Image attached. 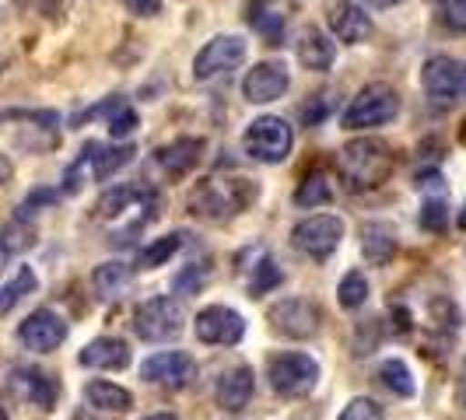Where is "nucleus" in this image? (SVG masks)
I'll list each match as a JSON object with an SVG mask.
<instances>
[{"label": "nucleus", "instance_id": "f257e3e1", "mask_svg": "<svg viewBox=\"0 0 466 420\" xmlns=\"http://www.w3.org/2000/svg\"><path fill=\"white\" fill-rule=\"evenodd\" d=\"M393 151L390 144L379 137L350 140L337 151V175L350 193H369L379 189L393 175Z\"/></svg>", "mask_w": 466, "mask_h": 420}, {"label": "nucleus", "instance_id": "dca6fc26", "mask_svg": "<svg viewBox=\"0 0 466 420\" xmlns=\"http://www.w3.org/2000/svg\"><path fill=\"white\" fill-rule=\"evenodd\" d=\"M270 323L274 329H280L284 336H295V340H305L319 329V308L305 298H288L270 308Z\"/></svg>", "mask_w": 466, "mask_h": 420}, {"label": "nucleus", "instance_id": "5701e85b", "mask_svg": "<svg viewBox=\"0 0 466 420\" xmlns=\"http://www.w3.org/2000/svg\"><path fill=\"white\" fill-rule=\"evenodd\" d=\"M333 56H337L333 43H329L319 28H309V32L302 35V43H299V60H302V67L329 70L333 67Z\"/></svg>", "mask_w": 466, "mask_h": 420}, {"label": "nucleus", "instance_id": "a19ab883", "mask_svg": "<svg viewBox=\"0 0 466 420\" xmlns=\"http://www.w3.org/2000/svg\"><path fill=\"white\" fill-rule=\"evenodd\" d=\"M32 7H39L43 15H56V7H60V0H28Z\"/></svg>", "mask_w": 466, "mask_h": 420}, {"label": "nucleus", "instance_id": "58836bf2", "mask_svg": "<svg viewBox=\"0 0 466 420\" xmlns=\"http://www.w3.org/2000/svg\"><path fill=\"white\" fill-rule=\"evenodd\" d=\"M134 15H144V18H151V15H158L162 11V0H123Z\"/></svg>", "mask_w": 466, "mask_h": 420}, {"label": "nucleus", "instance_id": "6ab92c4d", "mask_svg": "<svg viewBox=\"0 0 466 420\" xmlns=\"http://www.w3.org/2000/svg\"><path fill=\"white\" fill-rule=\"evenodd\" d=\"M85 368H102V372H123L130 365V347L119 336H98L77 354Z\"/></svg>", "mask_w": 466, "mask_h": 420}, {"label": "nucleus", "instance_id": "c03bdc74", "mask_svg": "<svg viewBox=\"0 0 466 420\" xmlns=\"http://www.w3.org/2000/svg\"><path fill=\"white\" fill-rule=\"evenodd\" d=\"M456 396H460V406H466V378L460 382V393H456Z\"/></svg>", "mask_w": 466, "mask_h": 420}, {"label": "nucleus", "instance_id": "79ce46f5", "mask_svg": "<svg viewBox=\"0 0 466 420\" xmlns=\"http://www.w3.org/2000/svg\"><path fill=\"white\" fill-rule=\"evenodd\" d=\"M369 7H393V4H400V0H365Z\"/></svg>", "mask_w": 466, "mask_h": 420}, {"label": "nucleus", "instance_id": "a211bd4d", "mask_svg": "<svg viewBox=\"0 0 466 420\" xmlns=\"http://www.w3.org/2000/svg\"><path fill=\"white\" fill-rule=\"evenodd\" d=\"M253 389H257V382H253V368H246V365H238L232 372H225L218 378V406L221 410H228V414H238V410H246L249 406V399H253Z\"/></svg>", "mask_w": 466, "mask_h": 420}, {"label": "nucleus", "instance_id": "2eb2a0df", "mask_svg": "<svg viewBox=\"0 0 466 420\" xmlns=\"http://www.w3.org/2000/svg\"><path fill=\"white\" fill-rule=\"evenodd\" d=\"M288 85H291L288 67L278 64V60H267V64H257V67L246 74L242 95L249 102H257V105H267V102H274V98H280V95L288 92Z\"/></svg>", "mask_w": 466, "mask_h": 420}, {"label": "nucleus", "instance_id": "9d476101", "mask_svg": "<svg viewBox=\"0 0 466 420\" xmlns=\"http://www.w3.org/2000/svg\"><path fill=\"white\" fill-rule=\"evenodd\" d=\"M246 43L238 39V35H218V39H210L208 46L197 53V60H193V77L197 81H210V77H218V74H228L235 70L242 60H246Z\"/></svg>", "mask_w": 466, "mask_h": 420}, {"label": "nucleus", "instance_id": "f3484780", "mask_svg": "<svg viewBox=\"0 0 466 420\" xmlns=\"http://www.w3.org/2000/svg\"><path fill=\"white\" fill-rule=\"evenodd\" d=\"M200 155H204V140L179 137V140H172V144H165V147H158L155 162L162 165V172L168 179H183V175H189V172L197 168Z\"/></svg>", "mask_w": 466, "mask_h": 420}, {"label": "nucleus", "instance_id": "c9c22d12", "mask_svg": "<svg viewBox=\"0 0 466 420\" xmlns=\"http://www.w3.org/2000/svg\"><path fill=\"white\" fill-rule=\"evenodd\" d=\"M439 18L452 32H466V0H439Z\"/></svg>", "mask_w": 466, "mask_h": 420}, {"label": "nucleus", "instance_id": "1a4fd4ad", "mask_svg": "<svg viewBox=\"0 0 466 420\" xmlns=\"http://www.w3.org/2000/svg\"><path fill=\"white\" fill-rule=\"evenodd\" d=\"M344 238V221L333 217V214H316V217H305L302 225H295L291 242L295 249L305 253L309 259H327Z\"/></svg>", "mask_w": 466, "mask_h": 420}, {"label": "nucleus", "instance_id": "f8f14e48", "mask_svg": "<svg viewBox=\"0 0 466 420\" xmlns=\"http://www.w3.org/2000/svg\"><path fill=\"white\" fill-rule=\"evenodd\" d=\"M242 333H246V319L228 305H210L204 312H197V340L204 344L232 347L242 340Z\"/></svg>", "mask_w": 466, "mask_h": 420}, {"label": "nucleus", "instance_id": "2f4dec72", "mask_svg": "<svg viewBox=\"0 0 466 420\" xmlns=\"http://www.w3.org/2000/svg\"><path fill=\"white\" fill-rule=\"evenodd\" d=\"M340 305L344 308H361L365 305V298H369V280H365V274H358V270H350L348 277L340 280Z\"/></svg>", "mask_w": 466, "mask_h": 420}, {"label": "nucleus", "instance_id": "72a5a7b5", "mask_svg": "<svg viewBox=\"0 0 466 420\" xmlns=\"http://www.w3.org/2000/svg\"><path fill=\"white\" fill-rule=\"evenodd\" d=\"M249 22L263 32V39H267L270 46H278L280 32H284V18H280V15H270V11H259V7H253V11H249Z\"/></svg>", "mask_w": 466, "mask_h": 420}, {"label": "nucleus", "instance_id": "c85d7f7f", "mask_svg": "<svg viewBox=\"0 0 466 420\" xmlns=\"http://www.w3.org/2000/svg\"><path fill=\"white\" fill-rule=\"evenodd\" d=\"M379 378H382V385L393 393V396H414V378H410V368L403 365V361H382L379 365Z\"/></svg>", "mask_w": 466, "mask_h": 420}, {"label": "nucleus", "instance_id": "423d86ee", "mask_svg": "<svg viewBox=\"0 0 466 420\" xmlns=\"http://www.w3.org/2000/svg\"><path fill=\"white\" fill-rule=\"evenodd\" d=\"M400 113V95L390 85H369L361 88L358 98L344 113V130H369V126H382Z\"/></svg>", "mask_w": 466, "mask_h": 420}, {"label": "nucleus", "instance_id": "7c9ffc66", "mask_svg": "<svg viewBox=\"0 0 466 420\" xmlns=\"http://www.w3.org/2000/svg\"><path fill=\"white\" fill-rule=\"evenodd\" d=\"M280 277H284V274H280L278 263H274L270 256H263V259L257 263V266H253V280H249V295H253V298H259V295L274 291V287L280 284Z\"/></svg>", "mask_w": 466, "mask_h": 420}, {"label": "nucleus", "instance_id": "0eeeda50", "mask_svg": "<svg viewBox=\"0 0 466 420\" xmlns=\"http://www.w3.org/2000/svg\"><path fill=\"white\" fill-rule=\"evenodd\" d=\"M319 382V365L309 354H278L270 357V385L280 396H309Z\"/></svg>", "mask_w": 466, "mask_h": 420}, {"label": "nucleus", "instance_id": "c756f323", "mask_svg": "<svg viewBox=\"0 0 466 420\" xmlns=\"http://www.w3.org/2000/svg\"><path fill=\"white\" fill-rule=\"evenodd\" d=\"M179 245H183V235H165V238H158V242H151L144 253H140L137 266L140 270H155V266H162V263H168V259L179 253Z\"/></svg>", "mask_w": 466, "mask_h": 420}, {"label": "nucleus", "instance_id": "393cba45", "mask_svg": "<svg viewBox=\"0 0 466 420\" xmlns=\"http://www.w3.org/2000/svg\"><path fill=\"white\" fill-rule=\"evenodd\" d=\"M35 242V228L25 221V214L18 217H11L7 225H4V238H0V249H4V259L18 256L22 249H28Z\"/></svg>", "mask_w": 466, "mask_h": 420}, {"label": "nucleus", "instance_id": "a18cd8bd", "mask_svg": "<svg viewBox=\"0 0 466 420\" xmlns=\"http://www.w3.org/2000/svg\"><path fill=\"white\" fill-rule=\"evenodd\" d=\"M460 228H466V207H463V214H460Z\"/></svg>", "mask_w": 466, "mask_h": 420}, {"label": "nucleus", "instance_id": "ddd939ff", "mask_svg": "<svg viewBox=\"0 0 466 420\" xmlns=\"http://www.w3.org/2000/svg\"><path fill=\"white\" fill-rule=\"evenodd\" d=\"M7 389L22 399V403H32L39 410H53L56 399H60V382L49 378L46 372H39V368H11Z\"/></svg>", "mask_w": 466, "mask_h": 420}, {"label": "nucleus", "instance_id": "4c0bfd02", "mask_svg": "<svg viewBox=\"0 0 466 420\" xmlns=\"http://www.w3.org/2000/svg\"><path fill=\"white\" fill-rule=\"evenodd\" d=\"M204 277H208V270H197V263H193L187 274L176 280V291H179V295H187V291H193V287H200Z\"/></svg>", "mask_w": 466, "mask_h": 420}, {"label": "nucleus", "instance_id": "6e6552de", "mask_svg": "<svg viewBox=\"0 0 466 420\" xmlns=\"http://www.w3.org/2000/svg\"><path fill=\"white\" fill-rule=\"evenodd\" d=\"M420 81L439 109H452L466 92V67H460L452 56H431L420 70Z\"/></svg>", "mask_w": 466, "mask_h": 420}, {"label": "nucleus", "instance_id": "4be33fe9", "mask_svg": "<svg viewBox=\"0 0 466 420\" xmlns=\"http://www.w3.org/2000/svg\"><path fill=\"white\" fill-rule=\"evenodd\" d=\"M85 399L92 403L95 410H102V414H127V410H130V403H134L123 385L102 382V378H95V382L85 385Z\"/></svg>", "mask_w": 466, "mask_h": 420}, {"label": "nucleus", "instance_id": "4468645a", "mask_svg": "<svg viewBox=\"0 0 466 420\" xmlns=\"http://www.w3.org/2000/svg\"><path fill=\"white\" fill-rule=\"evenodd\" d=\"M18 336H22V344L28 350L49 354V350H56L64 340H67V323H64L56 312L39 308V312H32L22 326H18Z\"/></svg>", "mask_w": 466, "mask_h": 420}, {"label": "nucleus", "instance_id": "f03ea898", "mask_svg": "<svg viewBox=\"0 0 466 420\" xmlns=\"http://www.w3.org/2000/svg\"><path fill=\"white\" fill-rule=\"evenodd\" d=\"M151 214H155V193L147 186H113L95 204V217L109 225V235L116 242H130V235H137L151 221Z\"/></svg>", "mask_w": 466, "mask_h": 420}, {"label": "nucleus", "instance_id": "37998d69", "mask_svg": "<svg viewBox=\"0 0 466 420\" xmlns=\"http://www.w3.org/2000/svg\"><path fill=\"white\" fill-rule=\"evenodd\" d=\"M144 420H179L176 414H151V417H144Z\"/></svg>", "mask_w": 466, "mask_h": 420}, {"label": "nucleus", "instance_id": "20e7f679", "mask_svg": "<svg viewBox=\"0 0 466 420\" xmlns=\"http://www.w3.org/2000/svg\"><path fill=\"white\" fill-rule=\"evenodd\" d=\"M242 144H246L249 158H257L263 165H280L288 162V155L295 147V134L280 116H259L249 123Z\"/></svg>", "mask_w": 466, "mask_h": 420}, {"label": "nucleus", "instance_id": "412c9836", "mask_svg": "<svg viewBox=\"0 0 466 420\" xmlns=\"http://www.w3.org/2000/svg\"><path fill=\"white\" fill-rule=\"evenodd\" d=\"M361 253H365V259L372 266H386L393 259V253H397V232L390 225H382V221L365 225L361 228Z\"/></svg>", "mask_w": 466, "mask_h": 420}, {"label": "nucleus", "instance_id": "a878e982", "mask_svg": "<svg viewBox=\"0 0 466 420\" xmlns=\"http://www.w3.org/2000/svg\"><path fill=\"white\" fill-rule=\"evenodd\" d=\"M333 200V186L327 183V175L323 172H312V175H305L302 186L295 189V204L299 207H323V204H329Z\"/></svg>", "mask_w": 466, "mask_h": 420}, {"label": "nucleus", "instance_id": "b1692460", "mask_svg": "<svg viewBox=\"0 0 466 420\" xmlns=\"http://www.w3.org/2000/svg\"><path fill=\"white\" fill-rule=\"evenodd\" d=\"M134 158V147L123 144V147H102V144H92V179L95 183H106L113 172H119L123 165H130Z\"/></svg>", "mask_w": 466, "mask_h": 420}, {"label": "nucleus", "instance_id": "9b49d317", "mask_svg": "<svg viewBox=\"0 0 466 420\" xmlns=\"http://www.w3.org/2000/svg\"><path fill=\"white\" fill-rule=\"evenodd\" d=\"M140 378L151 385H165V389H187L197 378V365L183 350H165V354H155L140 365Z\"/></svg>", "mask_w": 466, "mask_h": 420}, {"label": "nucleus", "instance_id": "bb28decb", "mask_svg": "<svg viewBox=\"0 0 466 420\" xmlns=\"http://www.w3.org/2000/svg\"><path fill=\"white\" fill-rule=\"evenodd\" d=\"M35 287H39V280H35V270H32V266H22L15 277L4 284V291H0V312H11V308L22 302L25 295H32Z\"/></svg>", "mask_w": 466, "mask_h": 420}, {"label": "nucleus", "instance_id": "f704fd0d", "mask_svg": "<svg viewBox=\"0 0 466 420\" xmlns=\"http://www.w3.org/2000/svg\"><path fill=\"white\" fill-rule=\"evenodd\" d=\"M337 420H382V406H379L375 399L358 396V399H350L348 406H344V414Z\"/></svg>", "mask_w": 466, "mask_h": 420}, {"label": "nucleus", "instance_id": "e433bc0d", "mask_svg": "<svg viewBox=\"0 0 466 420\" xmlns=\"http://www.w3.org/2000/svg\"><path fill=\"white\" fill-rule=\"evenodd\" d=\"M134 126H137V113H134L130 105H119L116 113L109 116V130H113V137H130V134H134Z\"/></svg>", "mask_w": 466, "mask_h": 420}, {"label": "nucleus", "instance_id": "aec40b11", "mask_svg": "<svg viewBox=\"0 0 466 420\" xmlns=\"http://www.w3.org/2000/svg\"><path fill=\"white\" fill-rule=\"evenodd\" d=\"M329 28H333V35L340 39V43H361L369 32H372V18L365 15V7H358V4H337L333 11H329Z\"/></svg>", "mask_w": 466, "mask_h": 420}, {"label": "nucleus", "instance_id": "473e14b6", "mask_svg": "<svg viewBox=\"0 0 466 420\" xmlns=\"http://www.w3.org/2000/svg\"><path fill=\"white\" fill-rule=\"evenodd\" d=\"M420 228H424V232H435V235L449 228V204H445L442 196L424 200V207H420Z\"/></svg>", "mask_w": 466, "mask_h": 420}, {"label": "nucleus", "instance_id": "ea45409f", "mask_svg": "<svg viewBox=\"0 0 466 420\" xmlns=\"http://www.w3.org/2000/svg\"><path fill=\"white\" fill-rule=\"evenodd\" d=\"M39 204H56V193H53V189H39V193H32V196H28V200L22 204V214L35 210Z\"/></svg>", "mask_w": 466, "mask_h": 420}, {"label": "nucleus", "instance_id": "39448f33", "mask_svg": "<svg viewBox=\"0 0 466 420\" xmlns=\"http://www.w3.org/2000/svg\"><path fill=\"white\" fill-rule=\"evenodd\" d=\"M187 329V315L176 298H151L137 308L134 315V333L147 344H165V340H176L179 333Z\"/></svg>", "mask_w": 466, "mask_h": 420}, {"label": "nucleus", "instance_id": "7ed1b4c3", "mask_svg": "<svg viewBox=\"0 0 466 420\" xmlns=\"http://www.w3.org/2000/svg\"><path fill=\"white\" fill-rule=\"evenodd\" d=\"M253 200H257V186L246 179H204V183H197L193 196H189V210L197 217L221 221V217H232L242 207H249Z\"/></svg>", "mask_w": 466, "mask_h": 420}, {"label": "nucleus", "instance_id": "cd10ccee", "mask_svg": "<svg viewBox=\"0 0 466 420\" xmlns=\"http://www.w3.org/2000/svg\"><path fill=\"white\" fill-rule=\"evenodd\" d=\"M92 284L98 295H109L113 298L116 291H123L130 284V266L127 263H102V266H95Z\"/></svg>", "mask_w": 466, "mask_h": 420}]
</instances>
